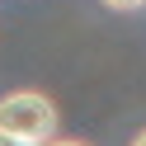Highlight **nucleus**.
Here are the masks:
<instances>
[{
  "label": "nucleus",
  "instance_id": "f257e3e1",
  "mask_svg": "<svg viewBox=\"0 0 146 146\" xmlns=\"http://www.w3.org/2000/svg\"><path fill=\"white\" fill-rule=\"evenodd\" d=\"M57 104L38 90H14V94L0 99V132L5 137H19V141L33 146H47L57 141Z\"/></svg>",
  "mask_w": 146,
  "mask_h": 146
},
{
  "label": "nucleus",
  "instance_id": "f03ea898",
  "mask_svg": "<svg viewBox=\"0 0 146 146\" xmlns=\"http://www.w3.org/2000/svg\"><path fill=\"white\" fill-rule=\"evenodd\" d=\"M104 5H108V10H141L146 0H104Z\"/></svg>",
  "mask_w": 146,
  "mask_h": 146
},
{
  "label": "nucleus",
  "instance_id": "7ed1b4c3",
  "mask_svg": "<svg viewBox=\"0 0 146 146\" xmlns=\"http://www.w3.org/2000/svg\"><path fill=\"white\" fill-rule=\"evenodd\" d=\"M0 146H33V141H19V137H5V132H0Z\"/></svg>",
  "mask_w": 146,
  "mask_h": 146
},
{
  "label": "nucleus",
  "instance_id": "20e7f679",
  "mask_svg": "<svg viewBox=\"0 0 146 146\" xmlns=\"http://www.w3.org/2000/svg\"><path fill=\"white\" fill-rule=\"evenodd\" d=\"M47 146H85V141H76V137H61V141H47Z\"/></svg>",
  "mask_w": 146,
  "mask_h": 146
},
{
  "label": "nucleus",
  "instance_id": "39448f33",
  "mask_svg": "<svg viewBox=\"0 0 146 146\" xmlns=\"http://www.w3.org/2000/svg\"><path fill=\"white\" fill-rule=\"evenodd\" d=\"M132 146H146V132H137V141H132Z\"/></svg>",
  "mask_w": 146,
  "mask_h": 146
}]
</instances>
